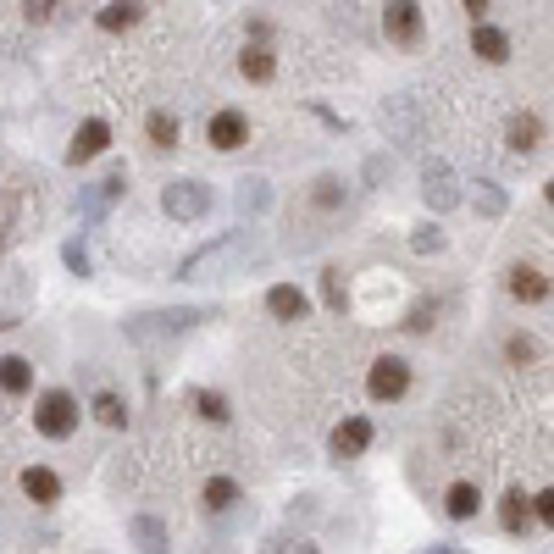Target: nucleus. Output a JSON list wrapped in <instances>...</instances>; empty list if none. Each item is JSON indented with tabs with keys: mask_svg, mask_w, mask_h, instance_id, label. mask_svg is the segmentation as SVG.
I'll return each mask as SVG.
<instances>
[{
	"mask_svg": "<svg viewBox=\"0 0 554 554\" xmlns=\"http://www.w3.org/2000/svg\"><path fill=\"white\" fill-rule=\"evenodd\" d=\"M505 350H510V361H532V338H510V344H505Z\"/></svg>",
	"mask_w": 554,
	"mask_h": 554,
	"instance_id": "nucleus-37",
	"label": "nucleus"
},
{
	"mask_svg": "<svg viewBox=\"0 0 554 554\" xmlns=\"http://www.w3.org/2000/svg\"><path fill=\"white\" fill-rule=\"evenodd\" d=\"M422 200H427V211H455V205H460V178H455L449 161L433 156L422 167Z\"/></svg>",
	"mask_w": 554,
	"mask_h": 554,
	"instance_id": "nucleus-8",
	"label": "nucleus"
},
{
	"mask_svg": "<svg viewBox=\"0 0 554 554\" xmlns=\"http://www.w3.org/2000/svg\"><path fill=\"white\" fill-rule=\"evenodd\" d=\"M532 516H538V510H532V499L521 494V488H510V494L499 499V527H505V532H516V538H527Z\"/></svg>",
	"mask_w": 554,
	"mask_h": 554,
	"instance_id": "nucleus-16",
	"label": "nucleus"
},
{
	"mask_svg": "<svg viewBox=\"0 0 554 554\" xmlns=\"http://www.w3.org/2000/svg\"><path fill=\"white\" fill-rule=\"evenodd\" d=\"M128 538L145 554H172V532H167V521H156V516H133Z\"/></svg>",
	"mask_w": 554,
	"mask_h": 554,
	"instance_id": "nucleus-18",
	"label": "nucleus"
},
{
	"mask_svg": "<svg viewBox=\"0 0 554 554\" xmlns=\"http://www.w3.org/2000/svg\"><path fill=\"white\" fill-rule=\"evenodd\" d=\"M471 56H482L488 67H505L510 61V34L494 23H471Z\"/></svg>",
	"mask_w": 554,
	"mask_h": 554,
	"instance_id": "nucleus-13",
	"label": "nucleus"
},
{
	"mask_svg": "<svg viewBox=\"0 0 554 554\" xmlns=\"http://www.w3.org/2000/svg\"><path fill=\"white\" fill-rule=\"evenodd\" d=\"M466 12L477 17V12H488V0H466Z\"/></svg>",
	"mask_w": 554,
	"mask_h": 554,
	"instance_id": "nucleus-41",
	"label": "nucleus"
},
{
	"mask_svg": "<svg viewBox=\"0 0 554 554\" xmlns=\"http://www.w3.org/2000/svg\"><path fill=\"white\" fill-rule=\"evenodd\" d=\"M61 261H67V272H73V277H95V261H89L84 239H67V244H61Z\"/></svg>",
	"mask_w": 554,
	"mask_h": 554,
	"instance_id": "nucleus-32",
	"label": "nucleus"
},
{
	"mask_svg": "<svg viewBox=\"0 0 554 554\" xmlns=\"http://www.w3.org/2000/svg\"><path fill=\"white\" fill-rule=\"evenodd\" d=\"M372 422H366V416H344V422L333 427V455L338 460H350V455H366V449H372Z\"/></svg>",
	"mask_w": 554,
	"mask_h": 554,
	"instance_id": "nucleus-12",
	"label": "nucleus"
},
{
	"mask_svg": "<svg viewBox=\"0 0 554 554\" xmlns=\"http://www.w3.org/2000/svg\"><path fill=\"white\" fill-rule=\"evenodd\" d=\"M211 205H217V194L194 178H178V183L161 189V211H167L172 222H200V217H211Z\"/></svg>",
	"mask_w": 554,
	"mask_h": 554,
	"instance_id": "nucleus-4",
	"label": "nucleus"
},
{
	"mask_svg": "<svg viewBox=\"0 0 554 554\" xmlns=\"http://www.w3.org/2000/svg\"><path fill=\"white\" fill-rule=\"evenodd\" d=\"M444 510H449V521H471L482 510V494H477V482H455L444 494Z\"/></svg>",
	"mask_w": 554,
	"mask_h": 554,
	"instance_id": "nucleus-24",
	"label": "nucleus"
},
{
	"mask_svg": "<svg viewBox=\"0 0 554 554\" xmlns=\"http://www.w3.org/2000/svg\"><path fill=\"white\" fill-rule=\"evenodd\" d=\"M543 194H549V205H554V178H549V189H543Z\"/></svg>",
	"mask_w": 554,
	"mask_h": 554,
	"instance_id": "nucleus-42",
	"label": "nucleus"
},
{
	"mask_svg": "<svg viewBox=\"0 0 554 554\" xmlns=\"http://www.w3.org/2000/svg\"><path fill=\"white\" fill-rule=\"evenodd\" d=\"M28 23H50V0H28Z\"/></svg>",
	"mask_w": 554,
	"mask_h": 554,
	"instance_id": "nucleus-39",
	"label": "nucleus"
},
{
	"mask_svg": "<svg viewBox=\"0 0 554 554\" xmlns=\"http://www.w3.org/2000/svg\"><path fill=\"white\" fill-rule=\"evenodd\" d=\"M532 510H538V521H543V527L554 532V488H543V494L532 499Z\"/></svg>",
	"mask_w": 554,
	"mask_h": 554,
	"instance_id": "nucleus-35",
	"label": "nucleus"
},
{
	"mask_svg": "<svg viewBox=\"0 0 554 554\" xmlns=\"http://www.w3.org/2000/svg\"><path fill=\"white\" fill-rule=\"evenodd\" d=\"M410 250H416V255H438V250H444V228H438V222L410 228Z\"/></svg>",
	"mask_w": 554,
	"mask_h": 554,
	"instance_id": "nucleus-31",
	"label": "nucleus"
},
{
	"mask_svg": "<svg viewBox=\"0 0 554 554\" xmlns=\"http://www.w3.org/2000/svg\"><path fill=\"white\" fill-rule=\"evenodd\" d=\"M311 205L316 211H338V205H344V178H316Z\"/></svg>",
	"mask_w": 554,
	"mask_h": 554,
	"instance_id": "nucleus-29",
	"label": "nucleus"
},
{
	"mask_svg": "<svg viewBox=\"0 0 554 554\" xmlns=\"http://www.w3.org/2000/svg\"><path fill=\"white\" fill-rule=\"evenodd\" d=\"M505 289L516 294V300H527V305H538V300H549V277L538 272V266H510V277H505Z\"/></svg>",
	"mask_w": 554,
	"mask_h": 554,
	"instance_id": "nucleus-17",
	"label": "nucleus"
},
{
	"mask_svg": "<svg viewBox=\"0 0 554 554\" xmlns=\"http://www.w3.org/2000/svg\"><path fill=\"white\" fill-rule=\"evenodd\" d=\"M366 394H372L377 405L405 399L410 394V361H405V355H377L372 372H366Z\"/></svg>",
	"mask_w": 554,
	"mask_h": 554,
	"instance_id": "nucleus-5",
	"label": "nucleus"
},
{
	"mask_svg": "<svg viewBox=\"0 0 554 554\" xmlns=\"http://www.w3.org/2000/svg\"><path fill=\"white\" fill-rule=\"evenodd\" d=\"M145 133H150V145L156 150H178V117H167V111H150Z\"/></svg>",
	"mask_w": 554,
	"mask_h": 554,
	"instance_id": "nucleus-27",
	"label": "nucleus"
},
{
	"mask_svg": "<svg viewBox=\"0 0 554 554\" xmlns=\"http://www.w3.org/2000/svg\"><path fill=\"white\" fill-rule=\"evenodd\" d=\"M422 6L416 0H388V12H383V34L394 39V45H416L422 39Z\"/></svg>",
	"mask_w": 554,
	"mask_h": 554,
	"instance_id": "nucleus-10",
	"label": "nucleus"
},
{
	"mask_svg": "<svg viewBox=\"0 0 554 554\" xmlns=\"http://www.w3.org/2000/svg\"><path fill=\"white\" fill-rule=\"evenodd\" d=\"M261 554H316L311 538H289V532H277V538L261 543Z\"/></svg>",
	"mask_w": 554,
	"mask_h": 554,
	"instance_id": "nucleus-34",
	"label": "nucleus"
},
{
	"mask_svg": "<svg viewBox=\"0 0 554 554\" xmlns=\"http://www.w3.org/2000/svg\"><path fill=\"white\" fill-rule=\"evenodd\" d=\"M205 145L211 150H222V156H233V150H244L250 145V117H244V111H211V117H205Z\"/></svg>",
	"mask_w": 554,
	"mask_h": 554,
	"instance_id": "nucleus-7",
	"label": "nucleus"
},
{
	"mask_svg": "<svg viewBox=\"0 0 554 554\" xmlns=\"http://www.w3.org/2000/svg\"><path fill=\"white\" fill-rule=\"evenodd\" d=\"M383 128H388V133L399 139V145L410 150L416 139H422V106H416L410 95H394V100L383 106Z\"/></svg>",
	"mask_w": 554,
	"mask_h": 554,
	"instance_id": "nucleus-9",
	"label": "nucleus"
},
{
	"mask_svg": "<svg viewBox=\"0 0 554 554\" xmlns=\"http://www.w3.org/2000/svg\"><path fill=\"white\" fill-rule=\"evenodd\" d=\"M23 494L34 499V505H56V499H61V477L50 466H28L23 471Z\"/></svg>",
	"mask_w": 554,
	"mask_h": 554,
	"instance_id": "nucleus-20",
	"label": "nucleus"
},
{
	"mask_svg": "<svg viewBox=\"0 0 554 554\" xmlns=\"http://www.w3.org/2000/svg\"><path fill=\"white\" fill-rule=\"evenodd\" d=\"M139 17H145V0H106L95 12V23L106 28V34H122V28H133Z\"/></svg>",
	"mask_w": 554,
	"mask_h": 554,
	"instance_id": "nucleus-19",
	"label": "nucleus"
},
{
	"mask_svg": "<svg viewBox=\"0 0 554 554\" xmlns=\"http://www.w3.org/2000/svg\"><path fill=\"white\" fill-rule=\"evenodd\" d=\"M266 205H272V183H266V178H244L239 183V211H244V217H261Z\"/></svg>",
	"mask_w": 554,
	"mask_h": 554,
	"instance_id": "nucleus-26",
	"label": "nucleus"
},
{
	"mask_svg": "<svg viewBox=\"0 0 554 554\" xmlns=\"http://www.w3.org/2000/svg\"><path fill=\"white\" fill-rule=\"evenodd\" d=\"M244 34H250V45H272V23H266V17H250Z\"/></svg>",
	"mask_w": 554,
	"mask_h": 554,
	"instance_id": "nucleus-36",
	"label": "nucleus"
},
{
	"mask_svg": "<svg viewBox=\"0 0 554 554\" xmlns=\"http://www.w3.org/2000/svg\"><path fill=\"white\" fill-rule=\"evenodd\" d=\"M471 189H477V194H471V200H477V217L499 222V217H505V211H510V194L499 189L494 178H477V183H471Z\"/></svg>",
	"mask_w": 554,
	"mask_h": 554,
	"instance_id": "nucleus-22",
	"label": "nucleus"
},
{
	"mask_svg": "<svg viewBox=\"0 0 554 554\" xmlns=\"http://www.w3.org/2000/svg\"><path fill=\"white\" fill-rule=\"evenodd\" d=\"M239 261H250V233H244V228H233V233H222L217 244H205V250H194L189 261L178 266V277H183V283H205V277H222V272H233Z\"/></svg>",
	"mask_w": 554,
	"mask_h": 554,
	"instance_id": "nucleus-2",
	"label": "nucleus"
},
{
	"mask_svg": "<svg viewBox=\"0 0 554 554\" xmlns=\"http://www.w3.org/2000/svg\"><path fill=\"white\" fill-rule=\"evenodd\" d=\"M78 416H84V410H78V399L67 394V388H50V394H39V405H34V427L45 438H73L78 433Z\"/></svg>",
	"mask_w": 554,
	"mask_h": 554,
	"instance_id": "nucleus-3",
	"label": "nucleus"
},
{
	"mask_svg": "<svg viewBox=\"0 0 554 554\" xmlns=\"http://www.w3.org/2000/svg\"><path fill=\"white\" fill-rule=\"evenodd\" d=\"M322 300H327V311H338V316H344V305H350V294H344V272H338V266L322 272Z\"/></svg>",
	"mask_w": 554,
	"mask_h": 554,
	"instance_id": "nucleus-30",
	"label": "nucleus"
},
{
	"mask_svg": "<svg viewBox=\"0 0 554 554\" xmlns=\"http://www.w3.org/2000/svg\"><path fill=\"white\" fill-rule=\"evenodd\" d=\"M34 388V366L23 355H0V394H28Z\"/></svg>",
	"mask_w": 554,
	"mask_h": 554,
	"instance_id": "nucleus-23",
	"label": "nucleus"
},
{
	"mask_svg": "<svg viewBox=\"0 0 554 554\" xmlns=\"http://www.w3.org/2000/svg\"><path fill=\"white\" fill-rule=\"evenodd\" d=\"M122 194H128V167H111L100 183H89V189H78V200H73V211L84 222H100L106 217V205H117Z\"/></svg>",
	"mask_w": 554,
	"mask_h": 554,
	"instance_id": "nucleus-6",
	"label": "nucleus"
},
{
	"mask_svg": "<svg viewBox=\"0 0 554 554\" xmlns=\"http://www.w3.org/2000/svg\"><path fill=\"white\" fill-rule=\"evenodd\" d=\"M239 73L250 78V84H266V78L277 73V56H272V45H244V50H239Z\"/></svg>",
	"mask_w": 554,
	"mask_h": 554,
	"instance_id": "nucleus-21",
	"label": "nucleus"
},
{
	"mask_svg": "<svg viewBox=\"0 0 554 554\" xmlns=\"http://www.w3.org/2000/svg\"><path fill=\"white\" fill-rule=\"evenodd\" d=\"M106 145H111V122H100V117H89L84 128L73 133V145H67V167H84V161H95V156H106Z\"/></svg>",
	"mask_w": 554,
	"mask_h": 554,
	"instance_id": "nucleus-11",
	"label": "nucleus"
},
{
	"mask_svg": "<svg viewBox=\"0 0 554 554\" xmlns=\"http://www.w3.org/2000/svg\"><path fill=\"white\" fill-rule=\"evenodd\" d=\"M266 311H272L277 322H305L311 300H305V289H294V283H272V289H266Z\"/></svg>",
	"mask_w": 554,
	"mask_h": 554,
	"instance_id": "nucleus-14",
	"label": "nucleus"
},
{
	"mask_svg": "<svg viewBox=\"0 0 554 554\" xmlns=\"http://www.w3.org/2000/svg\"><path fill=\"white\" fill-rule=\"evenodd\" d=\"M200 505L211 510V516L233 510V505H239V482H233V477H211V482H205V494H200Z\"/></svg>",
	"mask_w": 554,
	"mask_h": 554,
	"instance_id": "nucleus-25",
	"label": "nucleus"
},
{
	"mask_svg": "<svg viewBox=\"0 0 554 554\" xmlns=\"http://www.w3.org/2000/svg\"><path fill=\"white\" fill-rule=\"evenodd\" d=\"M416 554H466V549H455V543H438V549H416Z\"/></svg>",
	"mask_w": 554,
	"mask_h": 554,
	"instance_id": "nucleus-40",
	"label": "nucleus"
},
{
	"mask_svg": "<svg viewBox=\"0 0 554 554\" xmlns=\"http://www.w3.org/2000/svg\"><path fill=\"white\" fill-rule=\"evenodd\" d=\"M427 316H433V305H416V311L405 316V327H410V333H422V327H427Z\"/></svg>",
	"mask_w": 554,
	"mask_h": 554,
	"instance_id": "nucleus-38",
	"label": "nucleus"
},
{
	"mask_svg": "<svg viewBox=\"0 0 554 554\" xmlns=\"http://www.w3.org/2000/svg\"><path fill=\"white\" fill-rule=\"evenodd\" d=\"M95 416H100L106 427H128V405H122L111 388H100V394H95Z\"/></svg>",
	"mask_w": 554,
	"mask_h": 554,
	"instance_id": "nucleus-28",
	"label": "nucleus"
},
{
	"mask_svg": "<svg viewBox=\"0 0 554 554\" xmlns=\"http://www.w3.org/2000/svg\"><path fill=\"white\" fill-rule=\"evenodd\" d=\"M505 139H510V156H532V150H543V117L538 111H516Z\"/></svg>",
	"mask_w": 554,
	"mask_h": 554,
	"instance_id": "nucleus-15",
	"label": "nucleus"
},
{
	"mask_svg": "<svg viewBox=\"0 0 554 554\" xmlns=\"http://www.w3.org/2000/svg\"><path fill=\"white\" fill-rule=\"evenodd\" d=\"M211 316H222L217 305H172V311H139V316H128V338H133V344H156V338H178V333H189V327L211 322Z\"/></svg>",
	"mask_w": 554,
	"mask_h": 554,
	"instance_id": "nucleus-1",
	"label": "nucleus"
},
{
	"mask_svg": "<svg viewBox=\"0 0 554 554\" xmlns=\"http://www.w3.org/2000/svg\"><path fill=\"white\" fill-rule=\"evenodd\" d=\"M194 410H200L205 422H217V427L233 416V410H228V399H222V394H211V388H200V394H194Z\"/></svg>",
	"mask_w": 554,
	"mask_h": 554,
	"instance_id": "nucleus-33",
	"label": "nucleus"
}]
</instances>
